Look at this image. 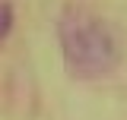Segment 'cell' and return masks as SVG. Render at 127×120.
<instances>
[{
	"mask_svg": "<svg viewBox=\"0 0 127 120\" xmlns=\"http://www.w3.org/2000/svg\"><path fill=\"white\" fill-rule=\"evenodd\" d=\"M57 32H61L64 60L73 76L98 79L118 66V60H121L118 38L95 13L83 10V6H67Z\"/></svg>",
	"mask_w": 127,
	"mask_h": 120,
	"instance_id": "cell-1",
	"label": "cell"
},
{
	"mask_svg": "<svg viewBox=\"0 0 127 120\" xmlns=\"http://www.w3.org/2000/svg\"><path fill=\"white\" fill-rule=\"evenodd\" d=\"M10 29H13V10H10V3H0V44L6 41Z\"/></svg>",
	"mask_w": 127,
	"mask_h": 120,
	"instance_id": "cell-2",
	"label": "cell"
}]
</instances>
